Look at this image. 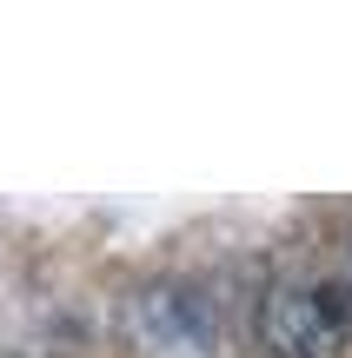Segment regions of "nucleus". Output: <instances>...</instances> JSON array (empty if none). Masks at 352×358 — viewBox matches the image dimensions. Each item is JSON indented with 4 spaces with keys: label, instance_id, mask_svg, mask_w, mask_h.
I'll list each match as a JSON object with an SVG mask.
<instances>
[{
    "label": "nucleus",
    "instance_id": "obj_1",
    "mask_svg": "<svg viewBox=\"0 0 352 358\" xmlns=\"http://www.w3.org/2000/svg\"><path fill=\"white\" fill-rule=\"evenodd\" d=\"M260 358H352V319L332 279H279L260 299Z\"/></svg>",
    "mask_w": 352,
    "mask_h": 358
},
{
    "label": "nucleus",
    "instance_id": "obj_2",
    "mask_svg": "<svg viewBox=\"0 0 352 358\" xmlns=\"http://www.w3.org/2000/svg\"><path fill=\"white\" fill-rule=\"evenodd\" d=\"M332 285H339V299H346V319H352V232H346V259H339V272H332Z\"/></svg>",
    "mask_w": 352,
    "mask_h": 358
}]
</instances>
